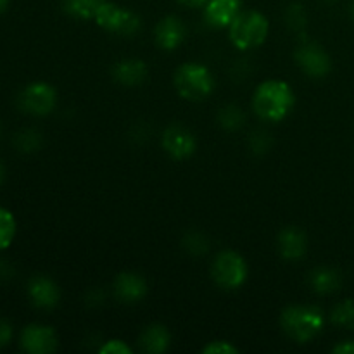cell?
I'll use <instances>...</instances> for the list:
<instances>
[{"mask_svg": "<svg viewBox=\"0 0 354 354\" xmlns=\"http://www.w3.org/2000/svg\"><path fill=\"white\" fill-rule=\"evenodd\" d=\"M272 144H273L272 135H270L268 131H265V130L254 131V133L249 137V145H251V151L254 152V154H258V156L268 152L270 147H272Z\"/></svg>", "mask_w": 354, "mask_h": 354, "instance_id": "484cf974", "label": "cell"}, {"mask_svg": "<svg viewBox=\"0 0 354 354\" xmlns=\"http://www.w3.org/2000/svg\"><path fill=\"white\" fill-rule=\"evenodd\" d=\"M9 2L10 0H0V14H3L7 9H9Z\"/></svg>", "mask_w": 354, "mask_h": 354, "instance_id": "836d02e7", "label": "cell"}, {"mask_svg": "<svg viewBox=\"0 0 354 354\" xmlns=\"http://www.w3.org/2000/svg\"><path fill=\"white\" fill-rule=\"evenodd\" d=\"M0 137H2V123H0Z\"/></svg>", "mask_w": 354, "mask_h": 354, "instance_id": "8d00e7d4", "label": "cell"}, {"mask_svg": "<svg viewBox=\"0 0 354 354\" xmlns=\"http://www.w3.org/2000/svg\"><path fill=\"white\" fill-rule=\"evenodd\" d=\"M156 44L161 50L173 52L185 41L187 26L178 16H166L158 21L154 30Z\"/></svg>", "mask_w": 354, "mask_h": 354, "instance_id": "4fadbf2b", "label": "cell"}, {"mask_svg": "<svg viewBox=\"0 0 354 354\" xmlns=\"http://www.w3.org/2000/svg\"><path fill=\"white\" fill-rule=\"evenodd\" d=\"M270 33V21L256 9L241 10L234 23L228 26L232 45L239 50H251L266 41Z\"/></svg>", "mask_w": 354, "mask_h": 354, "instance_id": "277c9868", "label": "cell"}, {"mask_svg": "<svg viewBox=\"0 0 354 354\" xmlns=\"http://www.w3.org/2000/svg\"><path fill=\"white\" fill-rule=\"evenodd\" d=\"M14 337V327L9 320L6 318H0V349H3L6 346L10 344Z\"/></svg>", "mask_w": 354, "mask_h": 354, "instance_id": "f1b7e54d", "label": "cell"}, {"mask_svg": "<svg viewBox=\"0 0 354 354\" xmlns=\"http://www.w3.org/2000/svg\"><path fill=\"white\" fill-rule=\"evenodd\" d=\"M26 294L30 297V303L37 310L50 311L61 301V289H59V286L50 277L45 275L31 277L26 286Z\"/></svg>", "mask_w": 354, "mask_h": 354, "instance_id": "8fae6325", "label": "cell"}, {"mask_svg": "<svg viewBox=\"0 0 354 354\" xmlns=\"http://www.w3.org/2000/svg\"><path fill=\"white\" fill-rule=\"evenodd\" d=\"M308 283L313 292L320 294V296H328L341 289L342 273L332 266H318V268L311 270Z\"/></svg>", "mask_w": 354, "mask_h": 354, "instance_id": "ac0fdd59", "label": "cell"}, {"mask_svg": "<svg viewBox=\"0 0 354 354\" xmlns=\"http://www.w3.org/2000/svg\"><path fill=\"white\" fill-rule=\"evenodd\" d=\"M204 354H239L241 349L228 341H211L203 348Z\"/></svg>", "mask_w": 354, "mask_h": 354, "instance_id": "4316f807", "label": "cell"}, {"mask_svg": "<svg viewBox=\"0 0 354 354\" xmlns=\"http://www.w3.org/2000/svg\"><path fill=\"white\" fill-rule=\"evenodd\" d=\"M176 2H180L185 7H190V9H201V7L206 6L207 0H176Z\"/></svg>", "mask_w": 354, "mask_h": 354, "instance_id": "1f68e13d", "label": "cell"}, {"mask_svg": "<svg viewBox=\"0 0 354 354\" xmlns=\"http://www.w3.org/2000/svg\"><path fill=\"white\" fill-rule=\"evenodd\" d=\"M93 21L100 30L124 38L135 37L142 30V19L137 12L114 2H107V0L95 14Z\"/></svg>", "mask_w": 354, "mask_h": 354, "instance_id": "8992f818", "label": "cell"}, {"mask_svg": "<svg viewBox=\"0 0 354 354\" xmlns=\"http://www.w3.org/2000/svg\"><path fill=\"white\" fill-rule=\"evenodd\" d=\"M173 85L182 99L201 102L213 95L216 80L207 66L201 62H185L173 75Z\"/></svg>", "mask_w": 354, "mask_h": 354, "instance_id": "3957f363", "label": "cell"}, {"mask_svg": "<svg viewBox=\"0 0 354 354\" xmlns=\"http://www.w3.org/2000/svg\"><path fill=\"white\" fill-rule=\"evenodd\" d=\"M140 349L147 354H162L171 346V334L162 324H152L142 330L138 337Z\"/></svg>", "mask_w": 354, "mask_h": 354, "instance_id": "e0dca14e", "label": "cell"}, {"mask_svg": "<svg viewBox=\"0 0 354 354\" xmlns=\"http://www.w3.org/2000/svg\"><path fill=\"white\" fill-rule=\"evenodd\" d=\"M330 322L341 328L354 330V301L344 299L335 304L330 313Z\"/></svg>", "mask_w": 354, "mask_h": 354, "instance_id": "603a6c76", "label": "cell"}, {"mask_svg": "<svg viewBox=\"0 0 354 354\" xmlns=\"http://www.w3.org/2000/svg\"><path fill=\"white\" fill-rule=\"evenodd\" d=\"M100 354H131L133 349L121 339H109L99 348Z\"/></svg>", "mask_w": 354, "mask_h": 354, "instance_id": "83f0119b", "label": "cell"}, {"mask_svg": "<svg viewBox=\"0 0 354 354\" xmlns=\"http://www.w3.org/2000/svg\"><path fill=\"white\" fill-rule=\"evenodd\" d=\"M332 353L334 354H354V341L341 342V344H337L334 349H332Z\"/></svg>", "mask_w": 354, "mask_h": 354, "instance_id": "4dcf8cb0", "label": "cell"}, {"mask_svg": "<svg viewBox=\"0 0 354 354\" xmlns=\"http://www.w3.org/2000/svg\"><path fill=\"white\" fill-rule=\"evenodd\" d=\"M182 245L190 256L201 258V256H204L209 251V239L204 234H201V232H189V234L183 237Z\"/></svg>", "mask_w": 354, "mask_h": 354, "instance_id": "d4e9b609", "label": "cell"}, {"mask_svg": "<svg viewBox=\"0 0 354 354\" xmlns=\"http://www.w3.org/2000/svg\"><path fill=\"white\" fill-rule=\"evenodd\" d=\"M283 334L297 344H308L324 332L325 315L320 308L310 304H290L280 313Z\"/></svg>", "mask_w": 354, "mask_h": 354, "instance_id": "7a4b0ae2", "label": "cell"}, {"mask_svg": "<svg viewBox=\"0 0 354 354\" xmlns=\"http://www.w3.org/2000/svg\"><path fill=\"white\" fill-rule=\"evenodd\" d=\"M19 346L30 354H50L57 349L59 339L52 327L41 324H31L21 330Z\"/></svg>", "mask_w": 354, "mask_h": 354, "instance_id": "30bf717a", "label": "cell"}, {"mask_svg": "<svg viewBox=\"0 0 354 354\" xmlns=\"http://www.w3.org/2000/svg\"><path fill=\"white\" fill-rule=\"evenodd\" d=\"M296 95L289 83L282 80H266L259 83L252 95V109L256 116L268 123H280L292 113Z\"/></svg>", "mask_w": 354, "mask_h": 354, "instance_id": "6da1fadb", "label": "cell"}, {"mask_svg": "<svg viewBox=\"0 0 354 354\" xmlns=\"http://www.w3.org/2000/svg\"><path fill=\"white\" fill-rule=\"evenodd\" d=\"M249 268L242 254L232 249L218 252L211 265V277L214 283L225 290H237L245 283Z\"/></svg>", "mask_w": 354, "mask_h": 354, "instance_id": "5b68a950", "label": "cell"}, {"mask_svg": "<svg viewBox=\"0 0 354 354\" xmlns=\"http://www.w3.org/2000/svg\"><path fill=\"white\" fill-rule=\"evenodd\" d=\"M324 2H327V3H334L335 0H324Z\"/></svg>", "mask_w": 354, "mask_h": 354, "instance_id": "d590c367", "label": "cell"}, {"mask_svg": "<svg viewBox=\"0 0 354 354\" xmlns=\"http://www.w3.org/2000/svg\"><path fill=\"white\" fill-rule=\"evenodd\" d=\"M113 78L114 82L124 86H138L147 80L149 68L145 61L137 57H127L118 61L113 66Z\"/></svg>", "mask_w": 354, "mask_h": 354, "instance_id": "2e32d148", "label": "cell"}, {"mask_svg": "<svg viewBox=\"0 0 354 354\" xmlns=\"http://www.w3.org/2000/svg\"><path fill=\"white\" fill-rule=\"evenodd\" d=\"M242 0H207L204 6V21L214 30H225L241 14Z\"/></svg>", "mask_w": 354, "mask_h": 354, "instance_id": "5bb4252c", "label": "cell"}, {"mask_svg": "<svg viewBox=\"0 0 354 354\" xmlns=\"http://www.w3.org/2000/svg\"><path fill=\"white\" fill-rule=\"evenodd\" d=\"M351 17H353V23H354V0H353V3H351Z\"/></svg>", "mask_w": 354, "mask_h": 354, "instance_id": "e575fe53", "label": "cell"}, {"mask_svg": "<svg viewBox=\"0 0 354 354\" xmlns=\"http://www.w3.org/2000/svg\"><path fill=\"white\" fill-rule=\"evenodd\" d=\"M245 114L237 104H225L218 111V124L227 131H237L244 127Z\"/></svg>", "mask_w": 354, "mask_h": 354, "instance_id": "44dd1931", "label": "cell"}, {"mask_svg": "<svg viewBox=\"0 0 354 354\" xmlns=\"http://www.w3.org/2000/svg\"><path fill=\"white\" fill-rule=\"evenodd\" d=\"M279 252L286 261L297 263L304 259L308 252V237L303 228L299 227H286L280 230L277 239Z\"/></svg>", "mask_w": 354, "mask_h": 354, "instance_id": "9a60e30c", "label": "cell"}, {"mask_svg": "<svg viewBox=\"0 0 354 354\" xmlns=\"http://www.w3.org/2000/svg\"><path fill=\"white\" fill-rule=\"evenodd\" d=\"M106 0H61V7L68 16L75 19H95V14Z\"/></svg>", "mask_w": 354, "mask_h": 354, "instance_id": "d6986e66", "label": "cell"}, {"mask_svg": "<svg viewBox=\"0 0 354 354\" xmlns=\"http://www.w3.org/2000/svg\"><path fill=\"white\" fill-rule=\"evenodd\" d=\"M283 19H286V24L292 31H301L306 30L308 26V14L306 7L299 2H292L286 7V12H283Z\"/></svg>", "mask_w": 354, "mask_h": 354, "instance_id": "cb8c5ba5", "label": "cell"}, {"mask_svg": "<svg viewBox=\"0 0 354 354\" xmlns=\"http://www.w3.org/2000/svg\"><path fill=\"white\" fill-rule=\"evenodd\" d=\"M17 234V221L9 209L0 206V252L7 251Z\"/></svg>", "mask_w": 354, "mask_h": 354, "instance_id": "7402d4cb", "label": "cell"}, {"mask_svg": "<svg viewBox=\"0 0 354 354\" xmlns=\"http://www.w3.org/2000/svg\"><path fill=\"white\" fill-rule=\"evenodd\" d=\"M6 178H7V168H6V165H3L2 159H0V187L3 185Z\"/></svg>", "mask_w": 354, "mask_h": 354, "instance_id": "d6a6232c", "label": "cell"}, {"mask_svg": "<svg viewBox=\"0 0 354 354\" xmlns=\"http://www.w3.org/2000/svg\"><path fill=\"white\" fill-rule=\"evenodd\" d=\"M14 275H16V268L12 266V263L0 259V282H10Z\"/></svg>", "mask_w": 354, "mask_h": 354, "instance_id": "f546056e", "label": "cell"}, {"mask_svg": "<svg viewBox=\"0 0 354 354\" xmlns=\"http://www.w3.org/2000/svg\"><path fill=\"white\" fill-rule=\"evenodd\" d=\"M161 145L166 154L175 161H185L197 151V138L183 124H169L161 137Z\"/></svg>", "mask_w": 354, "mask_h": 354, "instance_id": "9c48e42d", "label": "cell"}, {"mask_svg": "<svg viewBox=\"0 0 354 354\" xmlns=\"http://www.w3.org/2000/svg\"><path fill=\"white\" fill-rule=\"evenodd\" d=\"M12 144L17 152L21 154H33V152L40 151L44 145V137L37 128H23L17 131L12 138Z\"/></svg>", "mask_w": 354, "mask_h": 354, "instance_id": "ffe728a7", "label": "cell"}, {"mask_svg": "<svg viewBox=\"0 0 354 354\" xmlns=\"http://www.w3.org/2000/svg\"><path fill=\"white\" fill-rule=\"evenodd\" d=\"M294 61L310 78H325L332 71L330 55L317 41H303L297 45Z\"/></svg>", "mask_w": 354, "mask_h": 354, "instance_id": "ba28073f", "label": "cell"}, {"mask_svg": "<svg viewBox=\"0 0 354 354\" xmlns=\"http://www.w3.org/2000/svg\"><path fill=\"white\" fill-rule=\"evenodd\" d=\"M57 106V90L47 82H33L17 95V107L30 116H48Z\"/></svg>", "mask_w": 354, "mask_h": 354, "instance_id": "52a82bcc", "label": "cell"}, {"mask_svg": "<svg viewBox=\"0 0 354 354\" xmlns=\"http://www.w3.org/2000/svg\"><path fill=\"white\" fill-rule=\"evenodd\" d=\"M114 297L123 304H137L147 296V280L135 272H121L113 283Z\"/></svg>", "mask_w": 354, "mask_h": 354, "instance_id": "7c38bea8", "label": "cell"}]
</instances>
